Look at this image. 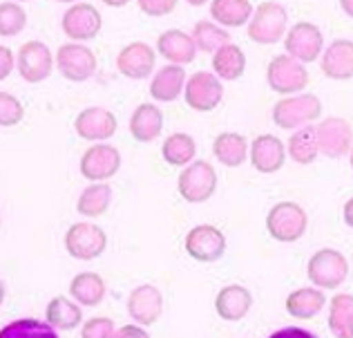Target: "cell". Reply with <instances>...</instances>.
Returning <instances> with one entry per match:
<instances>
[{
	"mask_svg": "<svg viewBox=\"0 0 353 338\" xmlns=\"http://www.w3.org/2000/svg\"><path fill=\"white\" fill-rule=\"evenodd\" d=\"M342 218H345V224L349 229H353V195L345 202V209H342Z\"/></svg>",
	"mask_w": 353,
	"mask_h": 338,
	"instance_id": "cell-44",
	"label": "cell"
},
{
	"mask_svg": "<svg viewBox=\"0 0 353 338\" xmlns=\"http://www.w3.org/2000/svg\"><path fill=\"white\" fill-rule=\"evenodd\" d=\"M119 128V121L114 117V112H110L105 108L92 106L79 112V117L74 119V130L81 139H88V142H108L110 137H114Z\"/></svg>",
	"mask_w": 353,
	"mask_h": 338,
	"instance_id": "cell-16",
	"label": "cell"
},
{
	"mask_svg": "<svg viewBox=\"0 0 353 338\" xmlns=\"http://www.w3.org/2000/svg\"><path fill=\"white\" fill-rule=\"evenodd\" d=\"M306 276L318 289H338L349 278V260L338 249H320L309 258Z\"/></svg>",
	"mask_w": 353,
	"mask_h": 338,
	"instance_id": "cell-6",
	"label": "cell"
},
{
	"mask_svg": "<svg viewBox=\"0 0 353 338\" xmlns=\"http://www.w3.org/2000/svg\"><path fill=\"white\" fill-rule=\"evenodd\" d=\"M188 5H192V7H203V5H208L210 0H185Z\"/></svg>",
	"mask_w": 353,
	"mask_h": 338,
	"instance_id": "cell-47",
	"label": "cell"
},
{
	"mask_svg": "<svg viewBox=\"0 0 353 338\" xmlns=\"http://www.w3.org/2000/svg\"><path fill=\"white\" fill-rule=\"evenodd\" d=\"M194 155H197V142L185 133H172L161 144L163 162L174 168H185L188 164H192Z\"/></svg>",
	"mask_w": 353,
	"mask_h": 338,
	"instance_id": "cell-32",
	"label": "cell"
},
{
	"mask_svg": "<svg viewBox=\"0 0 353 338\" xmlns=\"http://www.w3.org/2000/svg\"><path fill=\"white\" fill-rule=\"evenodd\" d=\"M105 249H108V236L99 224L77 222L65 233V251L74 260H83V262L97 260L99 256H103Z\"/></svg>",
	"mask_w": 353,
	"mask_h": 338,
	"instance_id": "cell-7",
	"label": "cell"
},
{
	"mask_svg": "<svg viewBox=\"0 0 353 338\" xmlns=\"http://www.w3.org/2000/svg\"><path fill=\"white\" fill-rule=\"evenodd\" d=\"M163 133V112L157 103H141L130 117V135L139 144H150Z\"/></svg>",
	"mask_w": 353,
	"mask_h": 338,
	"instance_id": "cell-23",
	"label": "cell"
},
{
	"mask_svg": "<svg viewBox=\"0 0 353 338\" xmlns=\"http://www.w3.org/2000/svg\"><path fill=\"white\" fill-rule=\"evenodd\" d=\"M212 72L221 81H237L246 72V54L235 43H226L212 54Z\"/></svg>",
	"mask_w": 353,
	"mask_h": 338,
	"instance_id": "cell-30",
	"label": "cell"
},
{
	"mask_svg": "<svg viewBox=\"0 0 353 338\" xmlns=\"http://www.w3.org/2000/svg\"><path fill=\"white\" fill-rule=\"evenodd\" d=\"M128 314L130 318L141 325L150 327L161 318L163 314V296L154 285H139L130 291L128 296Z\"/></svg>",
	"mask_w": 353,
	"mask_h": 338,
	"instance_id": "cell-17",
	"label": "cell"
},
{
	"mask_svg": "<svg viewBox=\"0 0 353 338\" xmlns=\"http://www.w3.org/2000/svg\"><path fill=\"white\" fill-rule=\"evenodd\" d=\"M329 330L336 338H353V296L338 294L329 303Z\"/></svg>",
	"mask_w": 353,
	"mask_h": 338,
	"instance_id": "cell-34",
	"label": "cell"
},
{
	"mask_svg": "<svg viewBox=\"0 0 353 338\" xmlns=\"http://www.w3.org/2000/svg\"><path fill=\"white\" fill-rule=\"evenodd\" d=\"M23 117H25L23 103L14 95H9V92H0V126L3 128L18 126L23 121Z\"/></svg>",
	"mask_w": 353,
	"mask_h": 338,
	"instance_id": "cell-38",
	"label": "cell"
},
{
	"mask_svg": "<svg viewBox=\"0 0 353 338\" xmlns=\"http://www.w3.org/2000/svg\"><path fill=\"white\" fill-rule=\"evenodd\" d=\"M192 41L203 54H215L221 45L230 43V34L215 21H197L192 30Z\"/></svg>",
	"mask_w": 353,
	"mask_h": 338,
	"instance_id": "cell-35",
	"label": "cell"
},
{
	"mask_svg": "<svg viewBox=\"0 0 353 338\" xmlns=\"http://www.w3.org/2000/svg\"><path fill=\"white\" fill-rule=\"evenodd\" d=\"M16 68V59L14 52L7 48V45H0V81H5L9 74Z\"/></svg>",
	"mask_w": 353,
	"mask_h": 338,
	"instance_id": "cell-41",
	"label": "cell"
},
{
	"mask_svg": "<svg viewBox=\"0 0 353 338\" xmlns=\"http://www.w3.org/2000/svg\"><path fill=\"white\" fill-rule=\"evenodd\" d=\"M340 7L349 18H353V0H340Z\"/></svg>",
	"mask_w": 353,
	"mask_h": 338,
	"instance_id": "cell-45",
	"label": "cell"
},
{
	"mask_svg": "<svg viewBox=\"0 0 353 338\" xmlns=\"http://www.w3.org/2000/svg\"><path fill=\"white\" fill-rule=\"evenodd\" d=\"M253 307V294L241 285H226L219 289L215 298V312L221 321L226 323H239L244 321L246 314Z\"/></svg>",
	"mask_w": 353,
	"mask_h": 338,
	"instance_id": "cell-21",
	"label": "cell"
},
{
	"mask_svg": "<svg viewBox=\"0 0 353 338\" xmlns=\"http://www.w3.org/2000/svg\"><path fill=\"white\" fill-rule=\"evenodd\" d=\"M45 318H48V323L54 330L70 332L77 330L83 323V312L77 300H72L68 296H54L48 303V309H45Z\"/></svg>",
	"mask_w": 353,
	"mask_h": 338,
	"instance_id": "cell-29",
	"label": "cell"
},
{
	"mask_svg": "<svg viewBox=\"0 0 353 338\" xmlns=\"http://www.w3.org/2000/svg\"><path fill=\"white\" fill-rule=\"evenodd\" d=\"M324 305L327 296L318 287H300L286 296V312L297 321H311L322 312Z\"/></svg>",
	"mask_w": 353,
	"mask_h": 338,
	"instance_id": "cell-25",
	"label": "cell"
},
{
	"mask_svg": "<svg viewBox=\"0 0 353 338\" xmlns=\"http://www.w3.org/2000/svg\"><path fill=\"white\" fill-rule=\"evenodd\" d=\"M103 5H108V7H125L130 0H101Z\"/></svg>",
	"mask_w": 353,
	"mask_h": 338,
	"instance_id": "cell-46",
	"label": "cell"
},
{
	"mask_svg": "<svg viewBox=\"0 0 353 338\" xmlns=\"http://www.w3.org/2000/svg\"><path fill=\"white\" fill-rule=\"evenodd\" d=\"M157 65V52L143 41H134L125 45L117 56V70L123 74L125 79L143 81L154 72Z\"/></svg>",
	"mask_w": 353,
	"mask_h": 338,
	"instance_id": "cell-18",
	"label": "cell"
},
{
	"mask_svg": "<svg viewBox=\"0 0 353 338\" xmlns=\"http://www.w3.org/2000/svg\"><path fill=\"white\" fill-rule=\"evenodd\" d=\"M57 70L61 72L63 79H68L72 83H83L92 79L97 74V56L88 45L81 43H65L57 50Z\"/></svg>",
	"mask_w": 353,
	"mask_h": 338,
	"instance_id": "cell-9",
	"label": "cell"
},
{
	"mask_svg": "<svg viewBox=\"0 0 353 338\" xmlns=\"http://www.w3.org/2000/svg\"><path fill=\"white\" fill-rule=\"evenodd\" d=\"M185 253L197 262H217L226 253V236L212 224H197L185 233Z\"/></svg>",
	"mask_w": 353,
	"mask_h": 338,
	"instance_id": "cell-14",
	"label": "cell"
},
{
	"mask_svg": "<svg viewBox=\"0 0 353 338\" xmlns=\"http://www.w3.org/2000/svg\"><path fill=\"white\" fill-rule=\"evenodd\" d=\"M309 215L297 202H277L266 215V231L275 242L291 244L304 238Z\"/></svg>",
	"mask_w": 353,
	"mask_h": 338,
	"instance_id": "cell-2",
	"label": "cell"
},
{
	"mask_svg": "<svg viewBox=\"0 0 353 338\" xmlns=\"http://www.w3.org/2000/svg\"><path fill=\"white\" fill-rule=\"evenodd\" d=\"M110 202H112V186L108 182H92L88 189H83V193L79 195L77 211L83 218L94 220L108 213Z\"/></svg>",
	"mask_w": 353,
	"mask_h": 338,
	"instance_id": "cell-31",
	"label": "cell"
},
{
	"mask_svg": "<svg viewBox=\"0 0 353 338\" xmlns=\"http://www.w3.org/2000/svg\"><path fill=\"white\" fill-rule=\"evenodd\" d=\"M57 3H70V5H74V3H81V0H57Z\"/></svg>",
	"mask_w": 353,
	"mask_h": 338,
	"instance_id": "cell-49",
	"label": "cell"
},
{
	"mask_svg": "<svg viewBox=\"0 0 353 338\" xmlns=\"http://www.w3.org/2000/svg\"><path fill=\"white\" fill-rule=\"evenodd\" d=\"M185 81H188V77H185L183 65H163L161 70H157L150 81V97L161 103H172L183 95Z\"/></svg>",
	"mask_w": 353,
	"mask_h": 338,
	"instance_id": "cell-24",
	"label": "cell"
},
{
	"mask_svg": "<svg viewBox=\"0 0 353 338\" xmlns=\"http://www.w3.org/2000/svg\"><path fill=\"white\" fill-rule=\"evenodd\" d=\"M54 65H57V59L43 41H27L18 48L16 68L27 83H41L50 79Z\"/></svg>",
	"mask_w": 353,
	"mask_h": 338,
	"instance_id": "cell-12",
	"label": "cell"
},
{
	"mask_svg": "<svg viewBox=\"0 0 353 338\" xmlns=\"http://www.w3.org/2000/svg\"><path fill=\"white\" fill-rule=\"evenodd\" d=\"M322 117V101L315 95H291L280 99L273 106V121L282 130H297L318 121Z\"/></svg>",
	"mask_w": 353,
	"mask_h": 338,
	"instance_id": "cell-3",
	"label": "cell"
},
{
	"mask_svg": "<svg viewBox=\"0 0 353 338\" xmlns=\"http://www.w3.org/2000/svg\"><path fill=\"white\" fill-rule=\"evenodd\" d=\"M117 327L114 321L108 316H94L85 321L81 330V338H117Z\"/></svg>",
	"mask_w": 353,
	"mask_h": 338,
	"instance_id": "cell-39",
	"label": "cell"
},
{
	"mask_svg": "<svg viewBox=\"0 0 353 338\" xmlns=\"http://www.w3.org/2000/svg\"><path fill=\"white\" fill-rule=\"evenodd\" d=\"M14 3H30V0H14Z\"/></svg>",
	"mask_w": 353,
	"mask_h": 338,
	"instance_id": "cell-51",
	"label": "cell"
},
{
	"mask_svg": "<svg viewBox=\"0 0 353 338\" xmlns=\"http://www.w3.org/2000/svg\"><path fill=\"white\" fill-rule=\"evenodd\" d=\"M268 338H318V336L309 330H304V327H284V330L273 332Z\"/></svg>",
	"mask_w": 353,
	"mask_h": 338,
	"instance_id": "cell-42",
	"label": "cell"
},
{
	"mask_svg": "<svg viewBox=\"0 0 353 338\" xmlns=\"http://www.w3.org/2000/svg\"><path fill=\"white\" fill-rule=\"evenodd\" d=\"M27 25V12L21 3H0V36H18Z\"/></svg>",
	"mask_w": 353,
	"mask_h": 338,
	"instance_id": "cell-37",
	"label": "cell"
},
{
	"mask_svg": "<svg viewBox=\"0 0 353 338\" xmlns=\"http://www.w3.org/2000/svg\"><path fill=\"white\" fill-rule=\"evenodd\" d=\"M117 338H150V334L145 332V327L141 325H123L121 330L117 332Z\"/></svg>",
	"mask_w": 353,
	"mask_h": 338,
	"instance_id": "cell-43",
	"label": "cell"
},
{
	"mask_svg": "<svg viewBox=\"0 0 353 338\" xmlns=\"http://www.w3.org/2000/svg\"><path fill=\"white\" fill-rule=\"evenodd\" d=\"M289 32V14L284 5L275 0H264L253 12V18L246 25L248 39L257 45H275Z\"/></svg>",
	"mask_w": 353,
	"mask_h": 338,
	"instance_id": "cell-1",
	"label": "cell"
},
{
	"mask_svg": "<svg viewBox=\"0 0 353 338\" xmlns=\"http://www.w3.org/2000/svg\"><path fill=\"white\" fill-rule=\"evenodd\" d=\"M79 168L88 182H108L121 171V153L105 142L94 144L83 153Z\"/></svg>",
	"mask_w": 353,
	"mask_h": 338,
	"instance_id": "cell-15",
	"label": "cell"
},
{
	"mask_svg": "<svg viewBox=\"0 0 353 338\" xmlns=\"http://www.w3.org/2000/svg\"><path fill=\"white\" fill-rule=\"evenodd\" d=\"M63 34L74 43H85L97 39L101 27H103V18L101 12L90 3H74L70 9H65L63 14Z\"/></svg>",
	"mask_w": 353,
	"mask_h": 338,
	"instance_id": "cell-13",
	"label": "cell"
},
{
	"mask_svg": "<svg viewBox=\"0 0 353 338\" xmlns=\"http://www.w3.org/2000/svg\"><path fill=\"white\" fill-rule=\"evenodd\" d=\"M349 164H351V168H353V150L349 153Z\"/></svg>",
	"mask_w": 353,
	"mask_h": 338,
	"instance_id": "cell-50",
	"label": "cell"
},
{
	"mask_svg": "<svg viewBox=\"0 0 353 338\" xmlns=\"http://www.w3.org/2000/svg\"><path fill=\"white\" fill-rule=\"evenodd\" d=\"M157 52L172 65H188L197 56V45L192 41V34L181 30H165L157 39Z\"/></svg>",
	"mask_w": 353,
	"mask_h": 338,
	"instance_id": "cell-22",
	"label": "cell"
},
{
	"mask_svg": "<svg viewBox=\"0 0 353 338\" xmlns=\"http://www.w3.org/2000/svg\"><path fill=\"white\" fill-rule=\"evenodd\" d=\"M5 296H7V291H5V283H3V280H0V305H3Z\"/></svg>",
	"mask_w": 353,
	"mask_h": 338,
	"instance_id": "cell-48",
	"label": "cell"
},
{
	"mask_svg": "<svg viewBox=\"0 0 353 338\" xmlns=\"http://www.w3.org/2000/svg\"><path fill=\"white\" fill-rule=\"evenodd\" d=\"M266 83L268 88L282 97L300 95L309 86V70H306L304 63L295 61L286 52L277 54L266 68Z\"/></svg>",
	"mask_w": 353,
	"mask_h": 338,
	"instance_id": "cell-5",
	"label": "cell"
},
{
	"mask_svg": "<svg viewBox=\"0 0 353 338\" xmlns=\"http://www.w3.org/2000/svg\"><path fill=\"white\" fill-rule=\"evenodd\" d=\"M320 155L329 159H340L353 150V126L342 117H324L315 126Z\"/></svg>",
	"mask_w": 353,
	"mask_h": 338,
	"instance_id": "cell-11",
	"label": "cell"
},
{
	"mask_svg": "<svg viewBox=\"0 0 353 338\" xmlns=\"http://www.w3.org/2000/svg\"><path fill=\"white\" fill-rule=\"evenodd\" d=\"M176 191L181 200L188 204H203L208 202L217 191V171L206 159H197L183 168L176 177Z\"/></svg>",
	"mask_w": 353,
	"mask_h": 338,
	"instance_id": "cell-4",
	"label": "cell"
},
{
	"mask_svg": "<svg viewBox=\"0 0 353 338\" xmlns=\"http://www.w3.org/2000/svg\"><path fill=\"white\" fill-rule=\"evenodd\" d=\"M322 74L331 81H349L353 79V41L336 39L327 45L320 61Z\"/></svg>",
	"mask_w": 353,
	"mask_h": 338,
	"instance_id": "cell-20",
	"label": "cell"
},
{
	"mask_svg": "<svg viewBox=\"0 0 353 338\" xmlns=\"http://www.w3.org/2000/svg\"><path fill=\"white\" fill-rule=\"evenodd\" d=\"M185 106L194 112H212L224 99V86L215 72L199 70L188 77L183 88Z\"/></svg>",
	"mask_w": 353,
	"mask_h": 338,
	"instance_id": "cell-8",
	"label": "cell"
},
{
	"mask_svg": "<svg viewBox=\"0 0 353 338\" xmlns=\"http://www.w3.org/2000/svg\"><path fill=\"white\" fill-rule=\"evenodd\" d=\"M284 50L289 56H293L300 63H313L318 61L324 52V34L318 25L313 23H295L289 27L284 36Z\"/></svg>",
	"mask_w": 353,
	"mask_h": 338,
	"instance_id": "cell-10",
	"label": "cell"
},
{
	"mask_svg": "<svg viewBox=\"0 0 353 338\" xmlns=\"http://www.w3.org/2000/svg\"><path fill=\"white\" fill-rule=\"evenodd\" d=\"M176 3H179V0H137L139 9H141L145 16H152V18L172 14L176 9Z\"/></svg>",
	"mask_w": 353,
	"mask_h": 338,
	"instance_id": "cell-40",
	"label": "cell"
},
{
	"mask_svg": "<svg viewBox=\"0 0 353 338\" xmlns=\"http://www.w3.org/2000/svg\"><path fill=\"white\" fill-rule=\"evenodd\" d=\"M105 280L94 271H83L77 274L70 283V296L81 307H97L105 298Z\"/></svg>",
	"mask_w": 353,
	"mask_h": 338,
	"instance_id": "cell-27",
	"label": "cell"
},
{
	"mask_svg": "<svg viewBox=\"0 0 353 338\" xmlns=\"http://www.w3.org/2000/svg\"><path fill=\"white\" fill-rule=\"evenodd\" d=\"M286 155H289L295 164L300 166H309L315 159L320 157V148H318V137H315V128L313 126H304L297 128L295 133L289 137V144H286Z\"/></svg>",
	"mask_w": 353,
	"mask_h": 338,
	"instance_id": "cell-33",
	"label": "cell"
},
{
	"mask_svg": "<svg viewBox=\"0 0 353 338\" xmlns=\"http://www.w3.org/2000/svg\"><path fill=\"white\" fill-rule=\"evenodd\" d=\"M248 139L239 133H221L212 139V155L226 168H239L248 159Z\"/></svg>",
	"mask_w": 353,
	"mask_h": 338,
	"instance_id": "cell-26",
	"label": "cell"
},
{
	"mask_svg": "<svg viewBox=\"0 0 353 338\" xmlns=\"http://www.w3.org/2000/svg\"><path fill=\"white\" fill-rule=\"evenodd\" d=\"M253 12L250 0H210V18L221 27H244Z\"/></svg>",
	"mask_w": 353,
	"mask_h": 338,
	"instance_id": "cell-28",
	"label": "cell"
},
{
	"mask_svg": "<svg viewBox=\"0 0 353 338\" xmlns=\"http://www.w3.org/2000/svg\"><path fill=\"white\" fill-rule=\"evenodd\" d=\"M248 159L257 173L273 175L277 171H282V166L286 162V146L275 135H257L250 142Z\"/></svg>",
	"mask_w": 353,
	"mask_h": 338,
	"instance_id": "cell-19",
	"label": "cell"
},
{
	"mask_svg": "<svg viewBox=\"0 0 353 338\" xmlns=\"http://www.w3.org/2000/svg\"><path fill=\"white\" fill-rule=\"evenodd\" d=\"M0 338H59V334L50 323L36 318H18L0 330Z\"/></svg>",
	"mask_w": 353,
	"mask_h": 338,
	"instance_id": "cell-36",
	"label": "cell"
}]
</instances>
